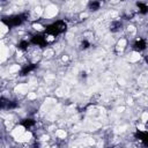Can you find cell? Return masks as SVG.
<instances>
[{"label": "cell", "instance_id": "cell-3", "mask_svg": "<svg viewBox=\"0 0 148 148\" xmlns=\"http://www.w3.org/2000/svg\"><path fill=\"white\" fill-rule=\"evenodd\" d=\"M98 4H90V8H91V9H93V8H97V7H98Z\"/></svg>", "mask_w": 148, "mask_h": 148}, {"label": "cell", "instance_id": "cell-1", "mask_svg": "<svg viewBox=\"0 0 148 148\" xmlns=\"http://www.w3.org/2000/svg\"><path fill=\"white\" fill-rule=\"evenodd\" d=\"M133 47H134V50H137V51H141V50H143L146 47V43L145 41H142L141 38H139L138 41L134 43V45H133Z\"/></svg>", "mask_w": 148, "mask_h": 148}, {"label": "cell", "instance_id": "cell-2", "mask_svg": "<svg viewBox=\"0 0 148 148\" xmlns=\"http://www.w3.org/2000/svg\"><path fill=\"white\" fill-rule=\"evenodd\" d=\"M23 125L26 126V127H30V126H32V125H34V122H31L30 119H27V120H24Z\"/></svg>", "mask_w": 148, "mask_h": 148}]
</instances>
